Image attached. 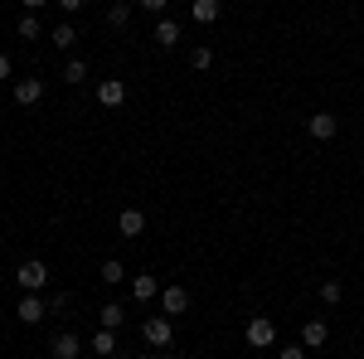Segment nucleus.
Segmentation results:
<instances>
[{"mask_svg": "<svg viewBox=\"0 0 364 359\" xmlns=\"http://www.w3.org/2000/svg\"><path fill=\"white\" fill-rule=\"evenodd\" d=\"M136 359H156V355H136Z\"/></svg>", "mask_w": 364, "mask_h": 359, "instance_id": "obj_29", "label": "nucleus"}, {"mask_svg": "<svg viewBox=\"0 0 364 359\" xmlns=\"http://www.w3.org/2000/svg\"><path fill=\"white\" fill-rule=\"evenodd\" d=\"M15 29H20V39H39V34H44V25H39V15H34V10H25Z\"/></svg>", "mask_w": 364, "mask_h": 359, "instance_id": "obj_18", "label": "nucleus"}, {"mask_svg": "<svg viewBox=\"0 0 364 359\" xmlns=\"http://www.w3.org/2000/svg\"><path fill=\"white\" fill-rule=\"evenodd\" d=\"M141 335H146V345H151V350H170V345H175V331H170V316H151V321L141 326Z\"/></svg>", "mask_w": 364, "mask_h": 359, "instance_id": "obj_3", "label": "nucleus"}, {"mask_svg": "<svg viewBox=\"0 0 364 359\" xmlns=\"http://www.w3.org/2000/svg\"><path fill=\"white\" fill-rule=\"evenodd\" d=\"M39 5H49V0H25V10H39Z\"/></svg>", "mask_w": 364, "mask_h": 359, "instance_id": "obj_28", "label": "nucleus"}, {"mask_svg": "<svg viewBox=\"0 0 364 359\" xmlns=\"http://www.w3.org/2000/svg\"><path fill=\"white\" fill-rule=\"evenodd\" d=\"M326 340H331L326 321H306V326H301V345H306V350H326Z\"/></svg>", "mask_w": 364, "mask_h": 359, "instance_id": "obj_13", "label": "nucleus"}, {"mask_svg": "<svg viewBox=\"0 0 364 359\" xmlns=\"http://www.w3.org/2000/svg\"><path fill=\"white\" fill-rule=\"evenodd\" d=\"M49 355H54V359H78V355H83V340H78L73 331H58L54 340H49Z\"/></svg>", "mask_w": 364, "mask_h": 359, "instance_id": "obj_6", "label": "nucleus"}, {"mask_svg": "<svg viewBox=\"0 0 364 359\" xmlns=\"http://www.w3.org/2000/svg\"><path fill=\"white\" fill-rule=\"evenodd\" d=\"M87 0H58V10H68V15H73V10H83Z\"/></svg>", "mask_w": 364, "mask_h": 359, "instance_id": "obj_27", "label": "nucleus"}, {"mask_svg": "<svg viewBox=\"0 0 364 359\" xmlns=\"http://www.w3.org/2000/svg\"><path fill=\"white\" fill-rule=\"evenodd\" d=\"M190 68L209 73V68H214V49H195V54H190Z\"/></svg>", "mask_w": 364, "mask_h": 359, "instance_id": "obj_23", "label": "nucleus"}, {"mask_svg": "<svg viewBox=\"0 0 364 359\" xmlns=\"http://www.w3.org/2000/svg\"><path fill=\"white\" fill-rule=\"evenodd\" d=\"M73 44H78V29H73V25H54V49H63V54H68Z\"/></svg>", "mask_w": 364, "mask_h": 359, "instance_id": "obj_19", "label": "nucleus"}, {"mask_svg": "<svg viewBox=\"0 0 364 359\" xmlns=\"http://www.w3.org/2000/svg\"><path fill=\"white\" fill-rule=\"evenodd\" d=\"M156 296H161V286H156V277H151V272L132 277V301H156Z\"/></svg>", "mask_w": 364, "mask_h": 359, "instance_id": "obj_12", "label": "nucleus"}, {"mask_svg": "<svg viewBox=\"0 0 364 359\" xmlns=\"http://www.w3.org/2000/svg\"><path fill=\"white\" fill-rule=\"evenodd\" d=\"M39 97H44V78H20V83H15V102H20V107H34Z\"/></svg>", "mask_w": 364, "mask_h": 359, "instance_id": "obj_9", "label": "nucleus"}, {"mask_svg": "<svg viewBox=\"0 0 364 359\" xmlns=\"http://www.w3.org/2000/svg\"><path fill=\"white\" fill-rule=\"evenodd\" d=\"M15 316H20L25 326H39V321L49 316V296H39V291H25V296L15 301Z\"/></svg>", "mask_w": 364, "mask_h": 359, "instance_id": "obj_2", "label": "nucleus"}, {"mask_svg": "<svg viewBox=\"0 0 364 359\" xmlns=\"http://www.w3.org/2000/svg\"><path fill=\"white\" fill-rule=\"evenodd\" d=\"M10 73H15V58H10V54H0V83H5Z\"/></svg>", "mask_w": 364, "mask_h": 359, "instance_id": "obj_25", "label": "nucleus"}, {"mask_svg": "<svg viewBox=\"0 0 364 359\" xmlns=\"http://www.w3.org/2000/svg\"><path fill=\"white\" fill-rule=\"evenodd\" d=\"M190 15H195V25H214V20L224 15V5H219V0H195Z\"/></svg>", "mask_w": 364, "mask_h": 359, "instance_id": "obj_14", "label": "nucleus"}, {"mask_svg": "<svg viewBox=\"0 0 364 359\" xmlns=\"http://www.w3.org/2000/svg\"><path fill=\"white\" fill-rule=\"evenodd\" d=\"M97 102H102V107H122V102H127V83H122V78L97 83Z\"/></svg>", "mask_w": 364, "mask_h": 359, "instance_id": "obj_10", "label": "nucleus"}, {"mask_svg": "<svg viewBox=\"0 0 364 359\" xmlns=\"http://www.w3.org/2000/svg\"><path fill=\"white\" fill-rule=\"evenodd\" d=\"M151 34H156V44H161V49H175V44H180V39H185V25H175V20H170V15H161V20H156V29H151Z\"/></svg>", "mask_w": 364, "mask_h": 359, "instance_id": "obj_7", "label": "nucleus"}, {"mask_svg": "<svg viewBox=\"0 0 364 359\" xmlns=\"http://www.w3.org/2000/svg\"><path fill=\"white\" fill-rule=\"evenodd\" d=\"M156 301H161V316L175 321V316H185V311H190V291L170 282V286H161V296H156Z\"/></svg>", "mask_w": 364, "mask_h": 359, "instance_id": "obj_4", "label": "nucleus"}, {"mask_svg": "<svg viewBox=\"0 0 364 359\" xmlns=\"http://www.w3.org/2000/svg\"><path fill=\"white\" fill-rule=\"evenodd\" d=\"M166 5H170V0H141V10H151V15H161Z\"/></svg>", "mask_w": 364, "mask_h": 359, "instance_id": "obj_26", "label": "nucleus"}, {"mask_svg": "<svg viewBox=\"0 0 364 359\" xmlns=\"http://www.w3.org/2000/svg\"><path fill=\"white\" fill-rule=\"evenodd\" d=\"M127 20H132V5H127V0H117L112 10H107V25H112V29H122Z\"/></svg>", "mask_w": 364, "mask_h": 359, "instance_id": "obj_22", "label": "nucleus"}, {"mask_svg": "<svg viewBox=\"0 0 364 359\" xmlns=\"http://www.w3.org/2000/svg\"><path fill=\"white\" fill-rule=\"evenodd\" d=\"M243 335H248V345H252V350H272V345H277V326H272L267 316H252Z\"/></svg>", "mask_w": 364, "mask_h": 359, "instance_id": "obj_5", "label": "nucleus"}, {"mask_svg": "<svg viewBox=\"0 0 364 359\" xmlns=\"http://www.w3.org/2000/svg\"><path fill=\"white\" fill-rule=\"evenodd\" d=\"M102 282H107V286L127 282V262H122V257H107V262H102Z\"/></svg>", "mask_w": 364, "mask_h": 359, "instance_id": "obj_17", "label": "nucleus"}, {"mask_svg": "<svg viewBox=\"0 0 364 359\" xmlns=\"http://www.w3.org/2000/svg\"><path fill=\"white\" fill-rule=\"evenodd\" d=\"M117 233H122V238H141V233H146V214H141V209H122V214H117Z\"/></svg>", "mask_w": 364, "mask_h": 359, "instance_id": "obj_8", "label": "nucleus"}, {"mask_svg": "<svg viewBox=\"0 0 364 359\" xmlns=\"http://www.w3.org/2000/svg\"><path fill=\"white\" fill-rule=\"evenodd\" d=\"M321 301H326V306H340V301H345V286H340L336 277H331V282H321Z\"/></svg>", "mask_w": 364, "mask_h": 359, "instance_id": "obj_20", "label": "nucleus"}, {"mask_svg": "<svg viewBox=\"0 0 364 359\" xmlns=\"http://www.w3.org/2000/svg\"><path fill=\"white\" fill-rule=\"evenodd\" d=\"M277 359H306V345H282Z\"/></svg>", "mask_w": 364, "mask_h": 359, "instance_id": "obj_24", "label": "nucleus"}, {"mask_svg": "<svg viewBox=\"0 0 364 359\" xmlns=\"http://www.w3.org/2000/svg\"><path fill=\"white\" fill-rule=\"evenodd\" d=\"M102 326H107V331H122V326H127V306L107 301V306H102Z\"/></svg>", "mask_w": 364, "mask_h": 359, "instance_id": "obj_15", "label": "nucleus"}, {"mask_svg": "<svg viewBox=\"0 0 364 359\" xmlns=\"http://www.w3.org/2000/svg\"><path fill=\"white\" fill-rule=\"evenodd\" d=\"M306 127H311V136H316V141H336V132H340V122L331 117V112H316Z\"/></svg>", "mask_w": 364, "mask_h": 359, "instance_id": "obj_11", "label": "nucleus"}, {"mask_svg": "<svg viewBox=\"0 0 364 359\" xmlns=\"http://www.w3.org/2000/svg\"><path fill=\"white\" fill-rule=\"evenodd\" d=\"M87 78V63L83 58H68V63H63V83H83Z\"/></svg>", "mask_w": 364, "mask_h": 359, "instance_id": "obj_21", "label": "nucleus"}, {"mask_svg": "<svg viewBox=\"0 0 364 359\" xmlns=\"http://www.w3.org/2000/svg\"><path fill=\"white\" fill-rule=\"evenodd\" d=\"M15 286H20V291H44V286H49V262H44V257L15 262Z\"/></svg>", "mask_w": 364, "mask_h": 359, "instance_id": "obj_1", "label": "nucleus"}, {"mask_svg": "<svg viewBox=\"0 0 364 359\" xmlns=\"http://www.w3.org/2000/svg\"><path fill=\"white\" fill-rule=\"evenodd\" d=\"M92 355H102V359L117 355V331H107V326H102V331L92 335Z\"/></svg>", "mask_w": 364, "mask_h": 359, "instance_id": "obj_16", "label": "nucleus"}]
</instances>
